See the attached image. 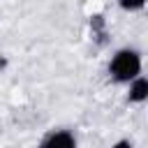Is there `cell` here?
<instances>
[{
    "label": "cell",
    "mask_w": 148,
    "mask_h": 148,
    "mask_svg": "<svg viewBox=\"0 0 148 148\" xmlns=\"http://www.w3.org/2000/svg\"><path fill=\"white\" fill-rule=\"evenodd\" d=\"M148 97V81L143 76H134V83L130 88V99L132 102H143Z\"/></svg>",
    "instance_id": "obj_3"
},
{
    "label": "cell",
    "mask_w": 148,
    "mask_h": 148,
    "mask_svg": "<svg viewBox=\"0 0 148 148\" xmlns=\"http://www.w3.org/2000/svg\"><path fill=\"white\" fill-rule=\"evenodd\" d=\"M5 69H7V58L0 56V72H5Z\"/></svg>",
    "instance_id": "obj_5"
},
{
    "label": "cell",
    "mask_w": 148,
    "mask_h": 148,
    "mask_svg": "<svg viewBox=\"0 0 148 148\" xmlns=\"http://www.w3.org/2000/svg\"><path fill=\"white\" fill-rule=\"evenodd\" d=\"M109 72H111V76L116 81H130V79H134L141 72V58H139V53L136 51H130V49L118 51L111 58Z\"/></svg>",
    "instance_id": "obj_1"
},
{
    "label": "cell",
    "mask_w": 148,
    "mask_h": 148,
    "mask_svg": "<svg viewBox=\"0 0 148 148\" xmlns=\"http://www.w3.org/2000/svg\"><path fill=\"white\" fill-rule=\"evenodd\" d=\"M42 146H65V148H72V146H76V139L67 130H58V132H51L49 136H44Z\"/></svg>",
    "instance_id": "obj_2"
},
{
    "label": "cell",
    "mask_w": 148,
    "mask_h": 148,
    "mask_svg": "<svg viewBox=\"0 0 148 148\" xmlns=\"http://www.w3.org/2000/svg\"><path fill=\"white\" fill-rule=\"evenodd\" d=\"M143 5H146V0H120V7L127 9V12H132V9H141Z\"/></svg>",
    "instance_id": "obj_4"
}]
</instances>
